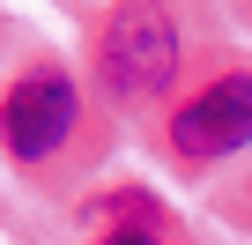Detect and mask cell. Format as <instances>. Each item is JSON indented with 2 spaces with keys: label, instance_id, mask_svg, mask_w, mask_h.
<instances>
[{
  "label": "cell",
  "instance_id": "obj_2",
  "mask_svg": "<svg viewBox=\"0 0 252 245\" xmlns=\"http://www.w3.org/2000/svg\"><path fill=\"white\" fill-rule=\"evenodd\" d=\"M163 134H171V156H186V164H215V156L252 149V67H230L208 89H193Z\"/></svg>",
  "mask_w": 252,
  "mask_h": 245
},
{
  "label": "cell",
  "instance_id": "obj_1",
  "mask_svg": "<svg viewBox=\"0 0 252 245\" xmlns=\"http://www.w3.org/2000/svg\"><path fill=\"white\" fill-rule=\"evenodd\" d=\"M186 45H178V23L163 0H119L104 15V37H96V82L119 97V104H149L171 89Z\"/></svg>",
  "mask_w": 252,
  "mask_h": 245
},
{
  "label": "cell",
  "instance_id": "obj_3",
  "mask_svg": "<svg viewBox=\"0 0 252 245\" xmlns=\"http://www.w3.org/2000/svg\"><path fill=\"white\" fill-rule=\"evenodd\" d=\"M74 119H82V97L60 67H30L8 104H0V134H8V156L15 164H52L74 134Z\"/></svg>",
  "mask_w": 252,
  "mask_h": 245
},
{
  "label": "cell",
  "instance_id": "obj_4",
  "mask_svg": "<svg viewBox=\"0 0 252 245\" xmlns=\"http://www.w3.org/2000/svg\"><path fill=\"white\" fill-rule=\"evenodd\" d=\"M82 230L104 238V245H119V238L163 245V238H178V215H171L149 186H111V193H89V201H82Z\"/></svg>",
  "mask_w": 252,
  "mask_h": 245
}]
</instances>
